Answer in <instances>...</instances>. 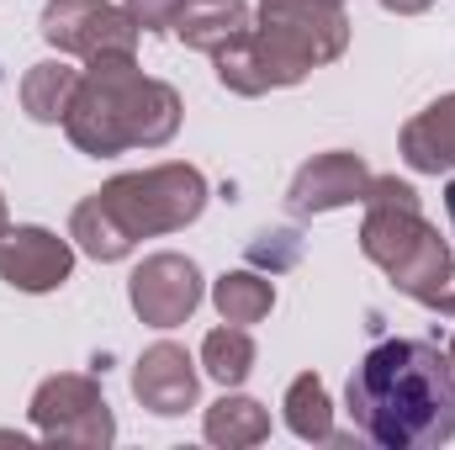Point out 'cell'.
<instances>
[{"label": "cell", "instance_id": "cell-1", "mask_svg": "<svg viewBox=\"0 0 455 450\" xmlns=\"http://www.w3.org/2000/svg\"><path fill=\"white\" fill-rule=\"evenodd\" d=\"M355 430L381 450L455 440V366L424 339H381L349 376Z\"/></svg>", "mask_w": 455, "mask_h": 450}, {"label": "cell", "instance_id": "cell-2", "mask_svg": "<svg viewBox=\"0 0 455 450\" xmlns=\"http://www.w3.org/2000/svg\"><path fill=\"white\" fill-rule=\"evenodd\" d=\"M64 133L80 154L112 159L127 149H164L180 133V96L164 80H148L132 59H91L80 75Z\"/></svg>", "mask_w": 455, "mask_h": 450}, {"label": "cell", "instance_id": "cell-3", "mask_svg": "<svg viewBox=\"0 0 455 450\" xmlns=\"http://www.w3.org/2000/svg\"><path fill=\"white\" fill-rule=\"evenodd\" d=\"M360 249H365V260L381 265V270L397 281V292H408L413 302H429L455 270L451 244L440 238V228L424 218L419 191L403 186L397 175H371L365 223H360Z\"/></svg>", "mask_w": 455, "mask_h": 450}, {"label": "cell", "instance_id": "cell-4", "mask_svg": "<svg viewBox=\"0 0 455 450\" xmlns=\"http://www.w3.org/2000/svg\"><path fill=\"white\" fill-rule=\"evenodd\" d=\"M249 43L265 91H281L307 80L318 64H334L349 48V16L339 0H259Z\"/></svg>", "mask_w": 455, "mask_h": 450}, {"label": "cell", "instance_id": "cell-5", "mask_svg": "<svg viewBox=\"0 0 455 450\" xmlns=\"http://www.w3.org/2000/svg\"><path fill=\"white\" fill-rule=\"evenodd\" d=\"M96 197L116 218V228L138 244V238H159V233L196 223L207 207V181L196 165H154V170L107 181Z\"/></svg>", "mask_w": 455, "mask_h": 450}, {"label": "cell", "instance_id": "cell-6", "mask_svg": "<svg viewBox=\"0 0 455 450\" xmlns=\"http://www.w3.org/2000/svg\"><path fill=\"white\" fill-rule=\"evenodd\" d=\"M32 424L53 446H112L116 435L112 408L101 398V382L96 376H75V371L48 376L32 392Z\"/></svg>", "mask_w": 455, "mask_h": 450}, {"label": "cell", "instance_id": "cell-7", "mask_svg": "<svg viewBox=\"0 0 455 450\" xmlns=\"http://www.w3.org/2000/svg\"><path fill=\"white\" fill-rule=\"evenodd\" d=\"M43 37L69 53V59H132L138 48V21L127 5L112 0H48L43 11Z\"/></svg>", "mask_w": 455, "mask_h": 450}, {"label": "cell", "instance_id": "cell-8", "mask_svg": "<svg viewBox=\"0 0 455 450\" xmlns=\"http://www.w3.org/2000/svg\"><path fill=\"white\" fill-rule=\"evenodd\" d=\"M132 313L148 329H175L202 308V270L186 254H148L127 281Z\"/></svg>", "mask_w": 455, "mask_h": 450}, {"label": "cell", "instance_id": "cell-9", "mask_svg": "<svg viewBox=\"0 0 455 450\" xmlns=\"http://www.w3.org/2000/svg\"><path fill=\"white\" fill-rule=\"evenodd\" d=\"M75 270V244L48 228H0V281L16 292H53Z\"/></svg>", "mask_w": 455, "mask_h": 450}, {"label": "cell", "instance_id": "cell-10", "mask_svg": "<svg viewBox=\"0 0 455 450\" xmlns=\"http://www.w3.org/2000/svg\"><path fill=\"white\" fill-rule=\"evenodd\" d=\"M365 191H371L365 159L349 154V149H329V154H318V159H307V165L297 170V181H291V191H286V207H291L297 218H318V213L365 202Z\"/></svg>", "mask_w": 455, "mask_h": 450}, {"label": "cell", "instance_id": "cell-11", "mask_svg": "<svg viewBox=\"0 0 455 450\" xmlns=\"http://www.w3.org/2000/svg\"><path fill=\"white\" fill-rule=\"evenodd\" d=\"M196 387H202L196 360H191L180 344H170V339L148 344V350L138 355V366H132V398H138L148 414H164V419L186 414V408L196 403Z\"/></svg>", "mask_w": 455, "mask_h": 450}, {"label": "cell", "instance_id": "cell-12", "mask_svg": "<svg viewBox=\"0 0 455 450\" xmlns=\"http://www.w3.org/2000/svg\"><path fill=\"white\" fill-rule=\"evenodd\" d=\"M403 159L419 175H445V170H455V96H440L435 107H424V112L403 127Z\"/></svg>", "mask_w": 455, "mask_h": 450}, {"label": "cell", "instance_id": "cell-13", "mask_svg": "<svg viewBox=\"0 0 455 450\" xmlns=\"http://www.w3.org/2000/svg\"><path fill=\"white\" fill-rule=\"evenodd\" d=\"M249 27H254V11H249L243 0H196V5L180 16L175 37H180L186 48H196V53H218L233 37H243Z\"/></svg>", "mask_w": 455, "mask_h": 450}, {"label": "cell", "instance_id": "cell-14", "mask_svg": "<svg viewBox=\"0 0 455 450\" xmlns=\"http://www.w3.org/2000/svg\"><path fill=\"white\" fill-rule=\"evenodd\" d=\"M80 91V69H69L64 59H43L21 75V107L32 122H64Z\"/></svg>", "mask_w": 455, "mask_h": 450}, {"label": "cell", "instance_id": "cell-15", "mask_svg": "<svg viewBox=\"0 0 455 450\" xmlns=\"http://www.w3.org/2000/svg\"><path fill=\"white\" fill-rule=\"evenodd\" d=\"M286 430L297 435V440H313V446H334L339 435H334V408H329V387H323V376H313V371H302L291 387H286Z\"/></svg>", "mask_w": 455, "mask_h": 450}, {"label": "cell", "instance_id": "cell-16", "mask_svg": "<svg viewBox=\"0 0 455 450\" xmlns=\"http://www.w3.org/2000/svg\"><path fill=\"white\" fill-rule=\"evenodd\" d=\"M207 440L212 446H228V450H243V446H265L270 440V414L254 403V398H218L207 408Z\"/></svg>", "mask_w": 455, "mask_h": 450}, {"label": "cell", "instance_id": "cell-17", "mask_svg": "<svg viewBox=\"0 0 455 450\" xmlns=\"http://www.w3.org/2000/svg\"><path fill=\"white\" fill-rule=\"evenodd\" d=\"M212 302H218V313H223V324H259V318H270V308H275V286H270V276H259V270H228L218 276V286H212Z\"/></svg>", "mask_w": 455, "mask_h": 450}, {"label": "cell", "instance_id": "cell-18", "mask_svg": "<svg viewBox=\"0 0 455 450\" xmlns=\"http://www.w3.org/2000/svg\"><path fill=\"white\" fill-rule=\"evenodd\" d=\"M69 238H75L91 260H101V265H112V260H127V254H132V238L116 228V218L101 207V197H85V202L75 207V218H69Z\"/></svg>", "mask_w": 455, "mask_h": 450}, {"label": "cell", "instance_id": "cell-19", "mask_svg": "<svg viewBox=\"0 0 455 450\" xmlns=\"http://www.w3.org/2000/svg\"><path fill=\"white\" fill-rule=\"evenodd\" d=\"M202 366H207L212 382L238 387V382L254 371V339H249V329H243V324H223V329H212V334L202 339Z\"/></svg>", "mask_w": 455, "mask_h": 450}, {"label": "cell", "instance_id": "cell-20", "mask_svg": "<svg viewBox=\"0 0 455 450\" xmlns=\"http://www.w3.org/2000/svg\"><path fill=\"white\" fill-rule=\"evenodd\" d=\"M249 260H254V265H270V270H286V265L302 260V238H297L291 228H265V233L249 244Z\"/></svg>", "mask_w": 455, "mask_h": 450}, {"label": "cell", "instance_id": "cell-21", "mask_svg": "<svg viewBox=\"0 0 455 450\" xmlns=\"http://www.w3.org/2000/svg\"><path fill=\"white\" fill-rule=\"evenodd\" d=\"M122 5L138 21V32H175L180 16L191 11V0H122Z\"/></svg>", "mask_w": 455, "mask_h": 450}, {"label": "cell", "instance_id": "cell-22", "mask_svg": "<svg viewBox=\"0 0 455 450\" xmlns=\"http://www.w3.org/2000/svg\"><path fill=\"white\" fill-rule=\"evenodd\" d=\"M424 308H435V313H445V318H455V270H451V281H445V286H440V292H435V297L424 302Z\"/></svg>", "mask_w": 455, "mask_h": 450}, {"label": "cell", "instance_id": "cell-23", "mask_svg": "<svg viewBox=\"0 0 455 450\" xmlns=\"http://www.w3.org/2000/svg\"><path fill=\"white\" fill-rule=\"evenodd\" d=\"M387 11H397V16H419V11H429L435 0H381Z\"/></svg>", "mask_w": 455, "mask_h": 450}, {"label": "cell", "instance_id": "cell-24", "mask_svg": "<svg viewBox=\"0 0 455 450\" xmlns=\"http://www.w3.org/2000/svg\"><path fill=\"white\" fill-rule=\"evenodd\" d=\"M445 213H451V228H455V181L445 186Z\"/></svg>", "mask_w": 455, "mask_h": 450}, {"label": "cell", "instance_id": "cell-25", "mask_svg": "<svg viewBox=\"0 0 455 450\" xmlns=\"http://www.w3.org/2000/svg\"><path fill=\"white\" fill-rule=\"evenodd\" d=\"M445 355H451V366H455V334H451V350H445Z\"/></svg>", "mask_w": 455, "mask_h": 450}, {"label": "cell", "instance_id": "cell-26", "mask_svg": "<svg viewBox=\"0 0 455 450\" xmlns=\"http://www.w3.org/2000/svg\"><path fill=\"white\" fill-rule=\"evenodd\" d=\"M0 228H5V197H0Z\"/></svg>", "mask_w": 455, "mask_h": 450}, {"label": "cell", "instance_id": "cell-27", "mask_svg": "<svg viewBox=\"0 0 455 450\" xmlns=\"http://www.w3.org/2000/svg\"><path fill=\"white\" fill-rule=\"evenodd\" d=\"M191 5H196V0H191Z\"/></svg>", "mask_w": 455, "mask_h": 450}]
</instances>
